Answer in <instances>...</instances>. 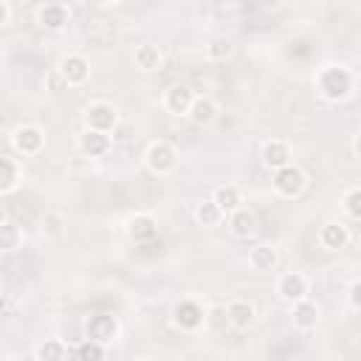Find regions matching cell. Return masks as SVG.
<instances>
[{
  "label": "cell",
  "mask_w": 361,
  "mask_h": 361,
  "mask_svg": "<svg viewBox=\"0 0 361 361\" xmlns=\"http://www.w3.org/2000/svg\"><path fill=\"white\" fill-rule=\"evenodd\" d=\"M118 124V110L110 102H93L85 107V127L96 133H110Z\"/></svg>",
  "instance_id": "7a4b0ae2"
},
{
  "label": "cell",
  "mask_w": 361,
  "mask_h": 361,
  "mask_svg": "<svg viewBox=\"0 0 361 361\" xmlns=\"http://www.w3.org/2000/svg\"><path fill=\"white\" fill-rule=\"evenodd\" d=\"M223 214H231V212H237L240 209V203H243V197H240V189L237 186H231V183H220L214 192H212V197H209Z\"/></svg>",
  "instance_id": "2e32d148"
},
{
  "label": "cell",
  "mask_w": 361,
  "mask_h": 361,
  "mask_svg": "<svg viewBox=\"0 0 361 361\" xmlns=\"http://www.w3.org/2000/svg\"><path fill=\"white\" fill-rule=\"evenodd\" d=\"M262 164L268 166V169H282V166H288L290 164V147H288V141H282V138H274V141H268L265 147H262Z\"/></svg>",
  "instance_id": "4fadbf2b"
},
{
  "label": "cell",
  "mask_w": 361,
  "mask_h": 361,
  "mask_svg": "<svg viewBox=\"0 0 361 361\" xmlns=\"http://www.w3.org/2000/svg\"><path fill=\"white\" fill-rule=\"evenodd\" d=\"M0 361H14V358H0Z\"/></svg>",
  "instance_id": "836d02e7"
},
{
  "label": "cell",
  "mask_w": 361,
  "mask_h": 361,
  "mask_svg": "<svg viewBox=\"0 0 361 361\" xmlns=\"http://www.w3.org/2000/svg\"><path fill=\"white\" fill-rule=\"evenodd\" d=\"M138 361H155V358H138Z\"/></svg>",
  "instance_id": "d6a6232c"
},
{
  "label": "cell",
  "mask_w": 361,
  "mask_h": 361,
  "mask_svg": "<svg viewBox=\"0 0 361 361\" xmlns=\"http://www.w3.org/2000/svg\"><path fill=\"white\" fill-rule=\"evenodd\" d=\"M195 102V93L189 90V85H172L166 93H164V107L172 113V116H186L189 107Z\"/></svg>",
  "instance_id": "8fae6325"
},
{
  "label": "cell",
  "mask_w": 361,
  "mask_h": 361,
  "mask_svg": "<svg viewBox=\"0 0 361 361\" xmlns=\"http://www.w3.org/2000/svg\"><path fill=\"white\" fill-rule=\"evenodd\" d=\"M231 42L226 39V37H214L209 45H206V54H209V59H214V62H223V59H228L231 56Z\"/></svg>",
  "instance_id": "4316f807"
},
{
  "label": "cell",
  "mask_w": 361,
  "mask_h": 361,
  "mask_svg": "<svg viewBox=\"0 0 361 361\" xmlns=\"http://www.w3.org/2000/svg\"><path fill=\"white\" fill-rule=\"evenodd\" d=\"M37 358L39 361H65V344L56 338H45L37 347Z\"/></svg>",
  "instance_id": "d4e9b609"
},
{
  "label": "cell",
  "mask_w": 361,
  "mask_h": 361,
  "mask_svg": "<svg viewBox=\"0 0 361 361\" xmlns=\"http://www.w3.org/2000/svg\"><path fill=\"white\" fill-rule=\"evenodd\" d=\"M135 65H138L141 71H155V68L161 65V51H158V45H152V42L138 45V48H135Z\"/></svg>",
  "instance_id": "7402d4cb"
},
{
  "label": "cell",
  "mask_w": 361,
  "mask_h": 361,
  "mask_svg": "<svg viewBox=\"0 0 361 361\" xmlns=\"http://www.w3.org/2000/svg\"><path fill=\"white\" fill-rule=\"evenodd\" d=\"M144 164H147L149 172H155V175H166V172L175 169V164H178V152H175V147L166 144V141H152V144L147 147V152H144Z\"/></svg>",
  "instance_id": "3957f363"
},
{
  "label": "cell",
  "mask_w": 361,
  "mask_h": 361,
  "mask_svg": "<svg viewBox=\"0 0 361 361\" xmlns=\"http://www.w3.org/2000/svg\"><path fill=\"white\" fill-rule=\"evenodd\" d=\"M172 319H175V324H178L180 330H197L206 316H203V307H200L197 302L183 299V302H178V305L172 307Z\"/></svg>",
  "instance_id": "30bf717a"
},
{
  "label": "cell",
  "mask_w": 361,
  "mask_h": 361,
  "mask_svg": "<svg viewBox=\"0 0 361 361\" xmlns=\"http://www.w3.org/2000/svg\"><path fill=\"white\" fill-rule=\"evenodd\" d=\"M8 14H11V6H8L6 0H0V25L8 23Z\"/></svg>",
  "instance_id": "4dcf8cb0"
},
{
  "label": "cell",
  "mask_w": 361,
  "mask_h": 361,
  "mask_svg": "<svg viewBox=\"0 0 361 361\" xmlns=\"http://www.w3.org/2000/svg\"><path fill=\"white\" fill-rule=\"evenodd\" d=\"M254 319H257V310H254V305H251L248 299H234V302H228V307H226V322H228L231 327L248 330V327L254 324Z\"/></svg>",
  "instance_id": "7c38bea8"
},
{
  "label": "cell",
  "mask_w": 361,
  "mask_h": 361,
  "mask_svg": "<svg viewBox=\"0 0 361 361\" xmlns=\"http://www.w3.org/2000/svg\"><path fill=\"white\" fill-rule=\"evenodd\" d=\"M79 149L85 158H102L110 149V135L107 133H96V130H85L79 135Z\"/></svg>",
  "instance_id": "5bb4252c"
},
{
  "label": "cell",
  "mask_w": 361,
  "mask_h": 361,
  "mask_svg": "<svg viewBox=\"0 0 361 361\" xmlns=\"http://www.w3.org/2000/svg\"><path fill=\"white\" fill-rule=\"evenodd\" d=\"M248 262H251L257 271H274L276 262H279V254H276V248H271V245H254L251 254H248Z\"/></svg>",
  "instance_id": "44dd1931"
},
{
  "label": "cell",
  "mask_w": 361,
  "mask_h": 361,
  "mask_svg": "<svg viewBox=\"0 0 361 361\" xmlns=\"http://www.w3.org/2000/svg\"><path fill=\"white\" fill-rule=\"evenodd\" d=\"M316 87L319 93L327 99V102H341L353 93V76L347 68H338V65H327L319 71L316 76Z\"/></svg>",
  "instance_id": "6da1fadb"
},
{
  "label": "cell",
  "mask_w": 361,
  "mask_h": 361,
  "mask_svg": "<svg viewBox=\"0 0 361 361\" xmlns=\"http://www.w3.org/2000/svg\"><path fill=\"white\" fill-rule=\"evenodd\" d=\"M305 186H307V178L296 164H288V166L274 172V189L282 197H296V195H302Z\"/></svg>",
  "instance_id": "5b68a950"
},
{
  "label": "cell",
  "mask_w": 361,
  "mask_h": 361,
  "mask_svg": "<svg viewBox=\"0 0 361 361\" xmlns=\"http://www.w3.org/2000/svg\"><path fill=\"white\" fill-rule=\"evenodd\" d=\"M17 245H20V228H17V223L6 220L0 226V251H14Z\"/></svg>",
  "instance_id": "484cf974"
},
{
  "label": "cell",
  "mask_w": 361,
  "mask_h": 361,
  "mask_svg": "<svg viewBox=\"0 0 361 361\" xmlns=\"http://www.w3.org/2000/svg\"><path fill=\"white\" fill-rule=\"evenodd\" d=\"M195 124H200V127H206V124H212L214 118H217V104H214V99H209V96H195V102H192V107H189V113H186Z\"/></svg>",
  "instance_id": "ffe728a7"
},
{
  "label": "cell",
  "mask_w": 361,
  "mask_h": 361,
  "mask_svg": "<svg viewBox=\"0 0 361 361\" xmlns=\"http://www.w3.org/2000/svg\"><path fill=\"white\" fill-rule=\"evenodd\" d=\"M290 316H293V324H296L299 330H313V327L319 324V307H316L310 299H299V302H293Z\"/></svg>",
  "instance_id": "ac0fdd59"
},
{
  "label": "cell",
  "mask_w": 361,
  "mask_h": 361,
  "mask_svg": "<svg viewBox=\"0 0 361 361\" xmlns=\"http://www.w3.org/2000/svg\"><path fill=\"white\" fill-rule=\"evenodd\" d=\"M37 23L45 28V31H62L68 23H71V11L65 3H45L39 6L37 11Z\"/></svg>",
  "instance_id": "ba28073f"
},
{
  "label": "cell",
  "mask_w": 361,
  "mask_h": 361,
  "mask_svg": "<svg viewBox=\"0 0 361 361\" xmlns=\"http://www.w3.org/2000/svg\"><path fill=\"white\" fill-rule=\"evenodd\" d=\"M344 212L350 220H358L361 217V186H350L347 195H344Z\"/></svg>",
  "instance_id": "f1b7e54d"
},
{
  "label": "cell",
  "mask_w": 361,
  "mask_h": 361,
  "mask_svg": "<svg viewBox=\"0 0 361 361\" xmlns=\"http://www.w3.org/2000/svg\"><path fill=\"white\" fill-rule=\"evenodd\" d=\"M6 220H8V217H6V212H3V206H0V226H3Z\"/></svg>",
  "instance_id": "1f68e13d"
},
{
  "label": "cell",
  "mask_w": 361,
  "mask_h": 361,
  "mask_svg": "<svg viewBox=\"0 0 361 361\" xmlns=\"http://www.w3.org/2000/svg\"><path fill=\"white\" fill-rule=\"evenodd\" d=\"M228 226H231V231H234V237H240V240H248L254 231H257V214L251 212V209H237V212H231L228 214Z\"/></svg>",
  "instance_id": "e0dca14e"
},
{
  "label": "cell",
  "mask_w": 361,
  "mask_h": 361,
  "mask_svg": "<svg viewBox=\"0 0 361 361\" xmlns=\"http://www.w3.org/2000/svg\"><path fill=\"white\" fill-rule=\"evenodd\" d=\"M17 164L11 161V158H6V155H0V195H6V192H11L14 186H17Z\"/></svg>",
  "instance_id": "cb8c5ba5"
},
{
  "label": "cell",
  "mask_w": 361,
  "mask_h": 361,
  "mask_svg": "<svg viewBox=\"0 0 361 361\" xmlns=\"http://www.w3.org/2000/svg\"><path fill=\"white\" fill-rule=\"evenodd\" d=\"M127 231H130V237H133L135 243H149V240H155V234H158V223H155L152 214H135V217L130 220Z\"/></svg>",
  "instance_id": "d6986e66"
},
{
  "label": "cell",
  "mask_w": 361,
  "mask_h": 361,
  "mask_svg": "<svg viewBox=\"0 0 361 361\" xmlns=\"http://www.w3.org/2000/svg\"><path fill=\"white\" fill-rule=\"evenodd\" d=\"M85 336H87V341H96L102 347L113 344L118 338V322H116V316H107V313L90 316L87 324H85Z\"/></svg>",
  "instance_id": "277c9868"
},
{
  "label": "cell",
  "mask_w": 361,
  "mask_h": 361,
  "mask_svg": "<svg viewBox=\"0 0 361 361\" xmlns=\"http://www.w3.org/2000/svg\"><path fill=\"white\" fill-rule=\"evenodd\" d=\"M42 144H45V135H42V130L34 127V124H23V127H17V130L11 133V147H14L20 155H37V152L42 149Z\"/></svg>",
  "instance_id": "8992f818"
},
{
  "label": "cell",
  "mask_w": 361,
  "mask_h": 361,
  "mask_svg": "<svg viewBox=\"0 0 361 361\" xmlns=\"http://www.w3.org/2000/svg\"><path fill=\"white\" fill-rule=\"evenodd\" d=\"M195 220H197L200 226H217V223L223 220V212H220L212 200H200V203L195 206Z\"/></svg>",
  "instance_id": "603a6c76"
},
{
  "label": "cell",
  "mask_w": 361,
  "mask_h": 361,
  "mask_svg": "<svg viewBox=\"0 0 361 361\" xmlns=\"http://www.w3.org/2000/svg\"><path fill=\"white\" fill-rule=\"evenodd\" d=\"M276 293H279L285 302H290V305L299 302V299H307V279H305L302 274H296V271H288V274L279 276Z\"/></svg>",
  "instance_id": "9c48e42d"
},
{
  "label": "cell",
  "mask_w": 361,
  "mask_h": 361,
  "mask_svg": "<svg viewBox=\"0 0 361 361\" xmlns=\"http://www.w3.org/2000/svg\"><path fill=\"white\" fill-rule=\"evenodd\" d=\"M319 243H322V248H327V251H338V248H344V245L350 243V231H347V226H341V223H324V226L319 228Z\"/></svg>",
  "instance_id": "9a60e30c"
},
{
  "label": "cell",
  "mask_w": 361,
  "mask_h": 361,
  "mask_svg": "<svg viewBox=\"0 0 361 361\" xmlns=\"http://www.w3.org/2000/svg\"><path fill=\"white\" fill-rule=\"evenodd\" d=\"M59 76L65 85H85L90 76V62L82 54H68L59 62Z\"/></svg>",
  "instance_id": "52a82bcc"
},
{
  "label": "cell",
  "mask_w": 361,
  "mask_h": 361,
  "mask_svg": "<svg viewBox=\"0 0 361 361\" xmlns=\"http://www.w3.org/2000/svg\"><path fill=\"white\" fill-rule=\"evenodd\" d=\"M358 293H361V282H353V285H350V307H353V310L361 307V296H358Z\"/></svg>",
  "instance_id": "f546056e"
},
{
  "label": "cell",
  "mask_w": 361,
  "mask_h": 361,
  "mask_svg": "<svg viewBox=\"0 0 361 361\" xmlns=\"http://www.w3.org/2000/svg\"><path fill=\"white\" fill-rule=\"evenodd\" d=\"M76 361H104V347L85 338V341L76 347Z\"/></svg>",
  "instance_id": "83f0119b"
}]
</instances>
